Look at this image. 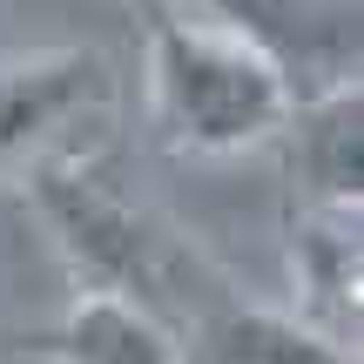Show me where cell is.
<instances>
[{
    "instance_id": "1",
    "label": "cell",
    "mask_w": 364,
    "mask_h": 364,
    "mask_svg": "<svg viewBox=\"0 0 364 364\" xmlns=\"http://www.w3.org/2000/svg\"><path fill=\"white\" fill-rule=\"evenodd\" d=\"M34 203L48 216L54 243H61L68 270L81 277V290H108V297L142 304L149 317H162L176 331V344L189 324H203L216 304L236 297L189 236H176L156 209L115 196L102 176L75 169V162L34 169Z\"/></svg>"
},
{
    "instance_id": "2",
    "label": "cell",
    "mask_w": 364,
    "mask_h": 364,
    "mask_svg": "<svg viewBox=\"0 0 364 364\" xmlns=\"http://www.w3.org/2000/svg\"><path fill=\"white\" fill-rule=\"evenodd\" d=\"M290 75L263 41H250L236 21L203 14H156L149 21V108L156 129L189 156H236L284 129Z\"/></svg>"
},
{
    "instance_id": "3",
    "label": "cell",
    "mask_w": 364,
    "mask_h": 364,
    "mask_svg": "<svg viewBox=\"0 0 364 364\" xmlns=\"http://www.w3.org/2000/svg\"><path fill=\"white\" fill-rule=\"evenodd\" d=\"M102 95L108 68L95 54H34L21 68H0V176L27 169V156L48 149Z\"/></svg>"
},
{
    "instance_id": "4",
    "label": "cell",
    "mask_w": 364,
    "mask_h": 364,
    "mask_svg": "<svg viewBox=\"0 0 364 364\" xmlns=\"http://www.w3.org/2000/svg\"><path fill=\"white\" fill-rule=\"evenodd\" d=\"M358 115H364L358 81H338V88L290 102L277 135H290V176L304 182V209H358V176H364Z\"/></svg>"
},
{
    "instance_id": "5",
    "label": "cell",
    "mask_w": 364,
    "mask_h": 364,
    "mask_svg": "<svg viewBox=\"0 0 364 364\" xmlns=\"http://www.w3.org/2000/svg\"><path fill=\"white\" fill-rule=\"evenodd\" d=\"M290 270L304 290V324L358 351V209H304L290 230Z\"/></svg>"
},
{
    "instance_id": "6",
    "label": "cell",
    "mask_w": 364,
    "mask_h": 364,
    "mask_svg": "<svg viewBox=\"0 0 364 364\" xmlns=\"http://www.w3.org/2000/svg\"><path fill=\"white\" fill-rule=\"evenodd\" d=\"M182 364H358V351L331 344L304 317L257 311V304L230 297L182 331Z\"/></svg>"
},
{
    "instance_id": "7",
    "label": "cell",
    "mask_w": 364,
    "mask_h": 364,
    "mask_svg": "<svg viewBox=\"0 0 364 364\" xmlns=\"http://www.w3.org/2000/svg\"><path fill=\"white\" fill-rule=\"evenodd\" d=\"M34 351L48 364H182L176 331L149 317L142 304L108 297V290H81Z\"/></svg>"
}]
</instances>
